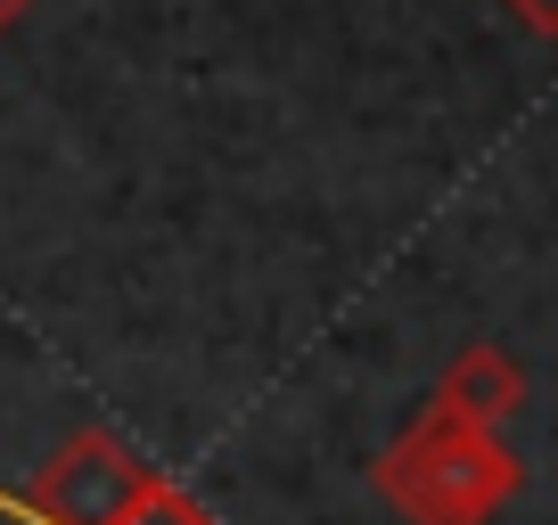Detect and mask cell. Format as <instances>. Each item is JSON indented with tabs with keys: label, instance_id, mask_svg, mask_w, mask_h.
Returning a JSON list of instances; mask_svg holds the SVG:
<instances>
[{
	"label": "cell",
	"instance_id": "obj_5",
	"mask_svg": "<svg viewBox=\"0 0 558 525\" xmlns=\"http://www.w3.org/2000/svg\"><path fill=\"white\" fill-rule=\"evenodd\" d=\"M501 9H509L534 41H558V0H501Z\"/></svg>",
	"mask_w": 558,
	"mask_h": 525
},
{
	"label": "cell",
	"instance_id": "obj_2",
	"mask_svg": "<svg viewBox=\"0 0 558 525\" xmlns=\"http://www.w3.org/2000/svg\"><path fill=\"white\" fill-rule=\"evenodd\" d=\"M157 485H165V468H148L116 427H74L34 468V485L0 492V517H17V525H132L140 509L157 501Z\"/></svg>",
	"mask_w": 558,
	"mask_h": 525
},
{
	"label": "cell",
	"instance_id": "obj_6",
	"mask_svg": "<svg viewBox=\"0 0 558 525\" xmlns=\"http://www.w3.org/2000/svg\"><path fill=\"white\" fill-rule=\"evenodd\" d=\"M25 9H34V0H0V41L17 34V17H25Z\"/></svg>",
	"mask_w": 558,
	"mask_h": 525
},
{
	"label": "cell",
	"instance_id": "obj_1",
	"mask_svg": "<svg viewBox=\"0 0 558 525\" xmlns=\"http://www.w3.org/2000/svg\"><path fill=\"white\" fill-rule=\"evenodd\" d=\"M369 485L402 525H493L525 492V460L501 443V427H476L427 394L411 427L369 460Z\"/></svg>",
	"mask_w": 558,
	"mask_h": 525
},
{
	"label": "cell",
	"instance_id": "obj_3",
	"mask_svg": "<svg viewBox=\"0 0 558 525\" xmlns=\"http://www.w3.org/2000/svg\"><path fill=\"white\" fill-rule=\"evenodd\" d=\"M436 403H452L460 419H476V427H501L509 411L525 403V362L509 345H493V337H469V345L444 362Z\"/></svg>",
	"mask_w": 558,
	"mask_h": 525
},
{
	"label": "cell",
	"instance_id": "obj_4",
	"mask_svg": "<svg viewBox=\"0 0 558 525\" xmlns=\"http://www.w3.org/2000/svg\"><path fill=\"white\" fill-rule=\"evenodd\" d=\"M132 525H222V517H214V509H206V501H197V492H181V485H173V476H165V485H157V501L140 509V517H132Z\"/></svg>",
	"mask_w": 558,
	"mask_h": 525
}]
</instances>
